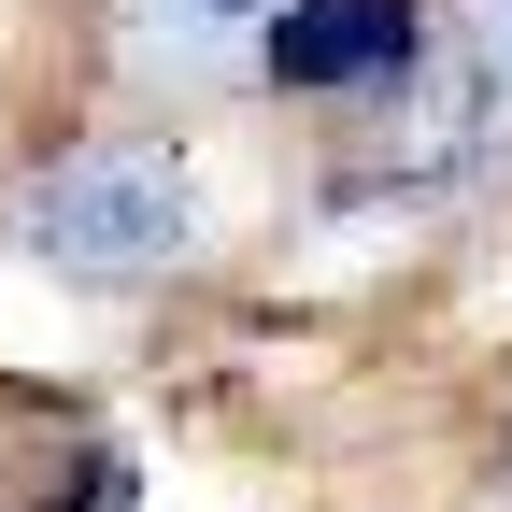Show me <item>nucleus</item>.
Segmentation results:
<instances>
[{"instance_id":"nucleus-4","label":"nucleus","mask_w":512,"mask_h":512,"mask_svg":"<svg viewBox=\"0 0 512 512\" xmlns=\"http://www.w3.org/2000/svg\"><path fill=\"white\" fill-rule=\"evenodd\" d=\"M456 29H470V57L498 72V100H512V0H456Z\"/></svg>"},{"instance_id":"nucleus-5","label":"nucleus","mask_w":512,"mask_h":512,"mask_svg":"<svg viewBox=\"0 0 512 512\" xmlns=\"http://www.w3.org/2000/svg\"><path fill=\"white\" fill-rule=\"evenodd\" d=\"M470 512H512V413H498V441H484V484H470Z\"/></svg>"},{"instance_id":"nucleus-2","label":"nucleus","mask_w":512,"mask_h":512,"mask_svg":"<svg viewBox=\"0 0 512 512\" xmlns=\"http://www.w3.org/2000/svg\"><path fill=\"white\" fill-rule=\"evenodd\" d=\"M427 57H441L427 0H285L271 43H256V72L285 100H399Z\"/></svg>"},{"instance_id":"nucleus-3","label":"nucleus","mask_w":512,"mask_h":512,"mask_svg":"<svg viewBox=\"0 0 512 512\" xmlns=\"http://www.w3.org/2000/svg\"><path fill=\"white\" fill-rule=\"evenodd\" d=\"M285 0H114V43L128 72H171V86H214V72H256Z\"/></svg>"},{"instance_id":"nucleus-1","label":"nucleus","mask_w":512,"mask_h":512,"mask_svg":"<svg viewBox=\"0 0 512 512\" xmlns=\"http://www.w3.org/2000/svg\"><path fill=\"white\" fill-rule=\"evenodd\" d=\"M29 256L57 285H171L200 256V185L171 143H72L29 171Z\"/></svg>"}]
</instances>
